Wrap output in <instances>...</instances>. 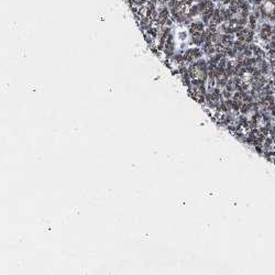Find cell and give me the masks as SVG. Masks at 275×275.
<instances>
[{
  "mask_svg": "<svg viewBox=\"0 0 275 275\" xmlns=\"http://www.w3.org/2000/svg\"><path fill=\"white\" fill-rule=\"evenodd\" d=\"M272 138H273V142H274V145H275V136H273Z\"/></svg>",
  "mask_w": 275,
  "mask_h": 275,
  "instance_id": "cell-1",
  "label": "cell"
}]
</instances>
